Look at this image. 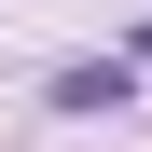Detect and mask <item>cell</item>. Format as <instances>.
Returning <instances> with one entry per match:
<instances>
[{"instance_id":"1","label":"cell","mask_w":152,"mask_h":152,"mask_svg":"<svg viewBox=\"0 0 152 152\" xmlns=\"http://www.w3.org/2000/svg\"><path fill=\"white\" fill-rule=\"evenodd\" d=\"M56 111H69V124H111V111H138V56H83V69H56Z\"/></svg>"},{"instance_id":"2","label":"cell","mask_w":152,"mask_h":152,"mask_svg":"<svg viewBox=\"0 0 152 152\" xmlns=\"http://www.w3.org/2000/svg\"><path fill=\"white\" fill-rule=\"evenodd\" d=\"M138 69H152V28H138Z\"/></svg>"}]
</instances>
